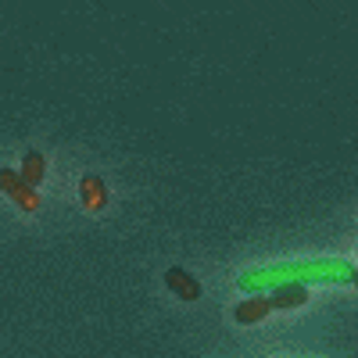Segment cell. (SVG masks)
<instances>
[{
	"instance_id": "7",
	"label": "cell",
	"mask_w": 358,
	"mask_h": 358,
	"mask_svg": "<svg viewBox=\"0 0 358 358\" xmlns=\"http://www.w3.org/2000/svg\"><path fill=\"white\" fill-rule=\"evenodd\" d=\"M305 301H308L305 287H276L273 294H268V305H273V308H297Z\"/></svg>"
},
{
	"instance_id": "5",
	"label": "cell",
	"mask_w": 358,
	"mask_h": 358,
	"mask_svg": "<svg viewBox=\"0 0 358 358\" xmlns=\"http://www.w3.org/2000/svg\"><path fill=\"white\" fill-rule=\"evenodd\" d=\"M79 194H83L86 212H101V208L108 204V187H104V179H101V176H83Z\"/></svg>"
},
{
	"instance_id": "1",
	"label": "cell",
	"mask_w": 358,
	"mask_h": 358,
	"mask_svg": "<svg viewBox=\"0 0 358 358\" xmlns=\"http://www.w3.org/2000/svg\"><path fill=\"white\" fill-rule=\"evenodd\" d=\"M308 283H355V265L348 258H305V262H273L262 268H248L236 276V287L248 294L276 290V287H308Z\"/></svg>"
},
{
	"instance_id": "6",
	"label": "cell",
	"mask_w": 358,
	"mask_h": 358,
	"mask_svg": "<svg viewBox=\"0 0 358 358\" xmlns=\"http://www.w3.org/2000/svg\"><path fill=\"white\" fill-rule=\"evenodd\" d=\"M29 187H40L43 183V176H47V158L40 155V151H29L25 158H22V172H18Z\"/></svg>"
},
{
	"instance_id": "4",
	"label": "cell",
	"mask_w": 358,
	"mask_h": 358,
	"mask_svg": "<svg viewBox=\"0 0 358 358\" xmlns=\"http://www.w3.org/2000/svg\"><path fill=\"white\" fill-rule=\"evenodd\" d=\"M268 312H273V305H268V294H251L248 301H241L233 308V319L241 326H251V322H262Z\"/></svg>"
},
{
	"instance_id": "3",
	"label": "cell",
	"mask_w": 358,
	"mask_h": 358,
	"mask_svg": "<svg viewBox=\"0 0 358 358\" xmlns=\"http://www.w3.org/2000/svg\"><path fill=\"white\" fill-rule=\"evenodd\" d=\"M165 283H169V290L179 297V301H201V283L187 273V268L172 265L169 273H165Z\"/></svg>"
},
{
	"instance_id": "2",
	"label": "cell",
	"mask_w": 358,
	"mask_h": 358,
	"mask_svg": "<svg viewBox=\"0 0 358 358\" xmlns=\"http://www.w3.org/2000/svg\"><path fill=\"white\" fill-rule=\"evenodd\" d=\"M0 190H4L22 208V212H36V208H40V190L29 187L15 169H0Z\"/></svg>"
}]
</instances>
